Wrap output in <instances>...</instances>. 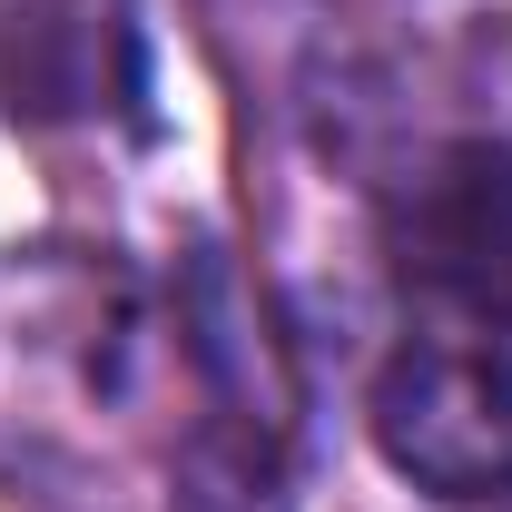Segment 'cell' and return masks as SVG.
<instances>
[{
	"instance_id": "2",
	"label": "cell",
	"mask_w": 512,
	"mask_h": 512,
	"mask_svg": "<svg viewBox=\"0 0 512 512\" xmlns=\"http://www.w3.org/2000/svg\"><path fill=\"white\" fill-rule=\"evenodd\" d=\"M0 109L20 128L148 119V40L128 0H0Z\"/></svg>"
},
{
	"instance_id": "1",
	"label": "cell",
	"mask_w": 512,
	"mask_h": 512,
	"mask_svg": "<svg viewBox=\"0 0 512 512\" xmlns=\"http://www.w3.org/2000/svg\"><path fill=\"white\" fill-rule=\"evenodd\" d=\"M375 444L434 503H512V355L483 335H414L375 375Z\"/></svg>"
},
{
	"instance_id": "3",
	"label": "cell",
	"mask_w": 512,
	"mask_h": 512,
	"mask_svg": "<svg viewBox=\"0 0 512 512\" xmlns=\"http://www.w3.org/2000/svg\"><path fill=\"white\" fill-rule=\"evenodd\" d=\"M404 276L473 335L512 325V148H453L404 207Z\"/></svg>"
},
{
	"instance_id": "4",
	"label": "cell",
	"mask_w": 512,
	"mask_h": 512,
	"mask_svg": "<svg viewBox=\"0 0 512 512\" xmlns=\"http://www.w3.org/2000/svg\"><path fill=\"white\" fill-rule=\"evenodd\" d=\"M168 512H296L286 463H276V434H266L256 414H217V424L178 453Z\"/></svg>"
}]
</instances>
